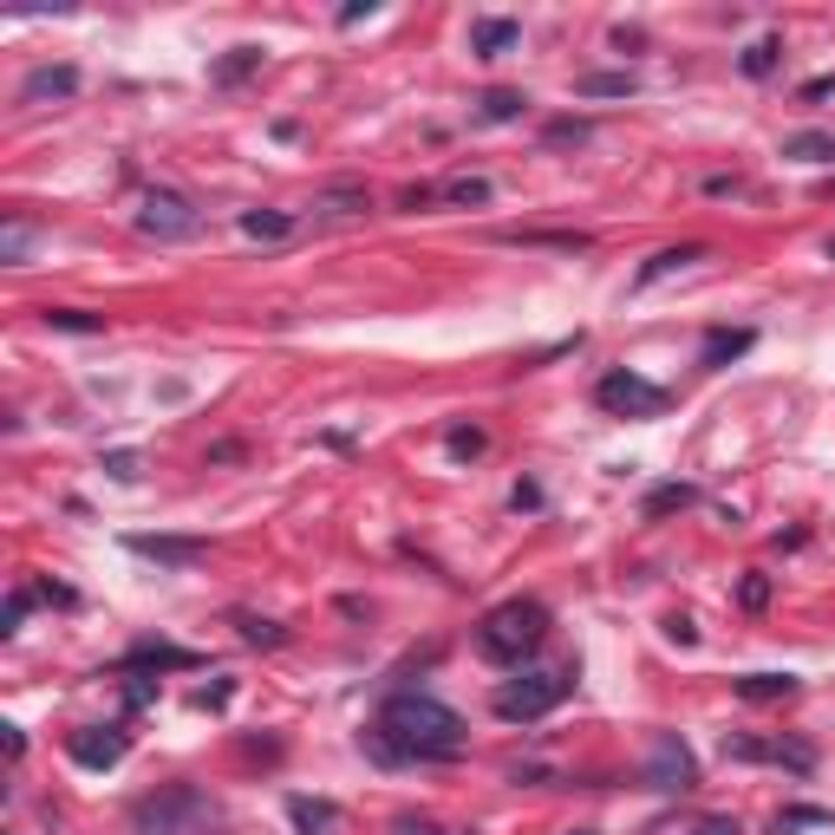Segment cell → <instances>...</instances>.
Masks as SVG:
<instances>
[{"instance_id": "cell-1", "label": "cell", "mask_w": 835, "mask_h": 835, "mask_svg": "<svg viewBox=\"0 0 835 835\" xmlns=\"http://www.w3.org/2000/svg\"><path fill=\"white\" fill-rule=\"evenodd\" d=\"M464 718L444 705V698L431 693H392L379 705V718L366 725V758L385 770L399 764H451V758H464Z\"/></svg>"}, {"instance_id": "cell-2", "label": "cell", "mask_w": 835, "mask_h": 835, "mask_svg": "<svg viewBox=\"0 0 835 835\" xmlns=\"http://www.w3.org/2000/svg\"><path fill=\"white\" fill-rule=\"evenodd\" d=\"M215 829H222V810L197 783H163V790L131 803V835H215Z\"/></svg>"}, {"instance_id": "cell-3", "label": "cell", "mask_w": 835, "mask_h": 835, "mask_svg": "<svg viewBox=\"0 0 835 835\" xmlns=\"http://www.w3.org/2000/svg\"><path fill=\"white\" fill-rule=\"evenodd\" d=\"M542 640H549V607L536 594H516V601L489 607L484 621H477V653H484L489 666H522Z\"/></svg>"}, {"instance_id": "cell-4", "label": "cell", "mask_w": 835, "mask_h": 835, "mask_svg": "<svg viewBox=\"0 0 835 835\" xmlns=\"http://www.w3.org/2000/svg\"><path fill=\"white\" fill-rule=\"evenodd\" d=\"M568 693H574V666H561V673H522V679H503L489 705H496V718H503V725H536V718H549Z\"/></svg>"}, {"instance_id": "cell-5", "label": "cell", "mask_w": 835, "mask_h": 835, "mask_svg": "<svg viewBox=\"0 0 835 835\" xmlns=\"http://www.w3.org/2000/svg\"><path fill=\"white\" fill-rule=\"evenodd\" d=\"M131 222H138L144 242H197L203 235V209L190 197H177V190H150Z\"/></svg>"}, {"instance_id": "cell-6", "label": "cell", "mask_w": 835, "mask_h": 835, "mask_svg": "<svg viewBox=\"0 0 835 835\" xmlns=\"http://www.w3.org/2000/svg\"><path fill=\"white\" fill-rule=\"evenodd\" d=\"M640 783H646V790H659V796H686V790L698 783V764H693V751H686V738H679V731H659V738H653Z\"/></svg>"}, {"instance_id": "cell-7", "label": "cell", "mask_w": 835, "mask_h": 835, "mask_svg": "<svg viewBox=\"0 0 835 835\" xmlns=\"http://www.w3.org/2000/svg\"><path fill=\"white\" fill-rule=\"evenodd\" d=\"M594 399H601V412H614V418H659L673 405L666 385H653V379H640V372H607V379L594 385Z\"/></svg>"}, {"instance_id": "cell-8", "label": "cell", "mask_w": 835, "mask_h": 835, "mask_svg": "<svg viewBox=\"0 0 835 835\" xmlns=\"http://www.w3.org/2000/svg\"><path fill=\"white\" fill-rule=\"evenodd\" d=\"M725 758L731 764H790L796 776L816 770V751L810 744H783V738H744V731H725Z\"/></svg>"}, {"instance_id": "cell-9", "label": "cell", "mask_w": 835, "mask_h": 835, "mask_svg": "<svg viewBox=\"0 0 835 835\" xmlns=\"http://www.w3.org/2000/svg\"><path fill=\"white\" fill-rule=\"evenodd\" d=\"M125 751H131V731H125V725H85V731L66 738V758L78 770H118Z\"/></svg>"}, {"instance_id": "cell-10", "label": "cell", "mask_w": 835, "mask_h": 835, "mask_svg": "<svg viewBox=\"0 0 835 835\" xmlns=\"http://www.w3.org/2000/svg\"><path fill=\"white\" fill-rule=\"evenodd\" d=\"M125 549L144 561H157V568H197L209 556L203 536H125Z\"/></svg>"}, {"instance_id": "cell-11", "label": "cell", "mask_w": 835, "mask_h": 835, "mask_svg": "<svg viewBox=\"0 0 835 835\" xmlns=\"http://www.w3.org/2000/svg\"><path fill=\"white\" fill-rule=\"evenodd\" d=\"M516 46H522V20H509V13L471 20V53H477V60H503V53H516Z\"/></svg>"}, {"instance_id": "cell-12", "label": "cell", "mask_w": 835, "mask_h": 835, "mask_svg": "<svg viewBox=\"0 0 835 835\" xmlns=\"http://www.w3.org/2000/svg\"><path fill=\"white\" fill-rule=\"evenodd\" d=\"M197 666V653H183V646H170V640H144L125 653V673L144 679V673H190Z\"/></svg>"}, {"instance_id": "cell-13", "label": "cell", "mask_w": 835, "mask_h": 835, "mask_svg": "<svg viewBox=\"0 0 835 835\" xmlns=\"http://www.w3.org/2000/svg\"><path fill=\"white\" fill-rule=\"evenodd\" d=\"M72 92H78V66H33L20 78V105H53Z\"/></svg>"}, {"instance_id": "cell-14", "label": "cell", "mask_w": 835, "mask_h": 835, "mask_svg": "<svg viewBox=\"0 0 835 835\" xmlns=\"http://www.w3.org/2000/svg\"><path fill=\"white\" fill-rule=\"evenodd\" d=\"M731 693L744 705H783V698L803 693V679L796 673H744V679H731Z\"/></svg>"}, {"instance_id": "cell-15", "label": "cell", "mask_w": 835, "mask_h": 835, "mask_svg": "<svg viewBox=\"0 0 835 835\" xmlns=\"http://www.w3.org/2000/svg\"><path fill=\"white\" fill-rule=\"evenodd\" d=\"M751 340H758L751 327H711V334H705V347H698V366H705V372H718V366L744 359V352H751Z\"/></svg>"}, {"instance_id": "cell-16", "label": "cell", "mask_w": 835, "mask_h": 835, "mask_svg": "<svg viewBox=\"0 0 835 835\" xmlns=\"http://www.w3.org/2000/svg\"><path fill=\"white\" fill-rule=\"evenodd\" d=\"M287 823L300 835H334L340 829V803H327V796H287Z\"/></svg>"}, {"instance_id": "cell-17", "label": "cell", "mask_w": 835, "mask_h": 835, "mask_svg": "<svg viewBox=\"0 0 835 835\" xmlns=\"http://www.w3.org/2000/svg\"><path fill=\"white\" fill-rule=\"evenodd\" d=\"M262 72V46H229L215 66H209V85H222V92H235L242 78H255Z\"/></svg>"}, {"instance_id": "cell-18", "label": "cell", "mask_w": 835, "mask_h": 835, "mask_svg": "<svg viewBox=\"0 0 835 835\" xmlns=\"http://www.w3.org/2000/svg\"><path fill=\"white\" fill-rule=\"evenodd\" d=\"M693 262H705V242H679V249H659L646 268H640V281L633 287H653V281H666V275H679V268H693Z\"/></svg>"}, {"instance_id": "cell-19", "label": "cell", "mask_w": 835, "mask_h": 835, "mask_svg": "<svg viewBox=\"0 0 835 835\" xmlns=\"http://www.w3.org/2000/svg\"><path fill=\"white\" fill-rule=\"evenodd\" d=\"M300 229V215H287V209H242V235H255V242H287Z\"/></svg>"}, {"instance_id": "cell-20", "label": "cell", "mask_w": 835, "mask_h": 835, "mask_svg": "<svg viewBox=\"0 0 835 835\" xmlns=\"http://www.w3.org/2000/svg\"><path fill=\"white\" fill-rule=\"evenodd\" d=\"M40 320L53 334H78V340H98L105 334V314H85V307H40Z\"/></svg>"}, {"instance_id": "cell-21", "label": "cell", "mask_w": 835, "mask_h": 835, "mask_svg": "<svg viewBox=\"0 0 835 835\" xmlns=\"http://www.w3.org/2000/svg\"><path fill=\"white\" fill-rule=\"evenodd\" d=\"M522 112H529V98L509 92V85H489L484 98H477V118H484V125H516Z\"/></svg>"}, {"instance_id": "cell-22", "label": "cell", "mask_w": 835, "mask_h": 835, "mask_svg": "<svg viewBox=\"0 0 835 835\" xmlns=\"http://www.w3.org/2000/svg\"><path fill=\"white\" fill-rule=\"evenodd\" d=\"M835 810H823V803H790V810H776L770 816V835H796V829H829Z\"/></svg>"}, {"instance_id": "cell-23", "label": "cell", "mask_w": 835, "mask_h": 835, "mask_svg": "<svg viewBox=\"0 0 835 835\" xmlns=\"http://www.w3.org/2000/svg\"><path fill=\"white\" fill-rule=\"evenodd\" d=\"M503 242H516V249H568V255H574V249H588V235H581V229H509Z\"/></svg>"}, {"instance_id": "cell-24", "label": "cell", "mask_w": 835, "mask_h": 835, "mask_svg": "<svg viewBox=\"0 0 835 835\" xmlns=\"http://www.w3.org/2000/svg\"><path fill=\"white\" fill-rule=\"evenodd\" d=\"M574 92H581V98H633L640 78H633V72H581Z\"/></svg>"}, {"instance_id": "cell-25", "label": "cell", "mask_w": 835, "mask_h": 835, "mask_svg": "<svg viewBox=\"0 0 835 835\" xmlns=\"http://www.w3.org/2000/svg\"><path fill=\"white\" fill-rule=\"evenodd\" d=\"M783 157H796V163H835V138L829 131H796V138H783Z\"/></svg>"}, {"instance_id": "cell-26", "label": "cell", "mask_w": 835, "mask_h": 835, "mask_svg": "<svg viewBox=\"0 0 835 835\" xmlns=\"http://www.w3.org/2000/svg\"><path fill=\"white\" fill-rule=\"evenodd\" d=\"M693 503H698L693 484H659V489H646V522H659V516H673V509H693Z\"/></svg>"}, {"instance_id": "cell-27", "label": "cell", "mask_w": 835, "mask_h": 835, "mask_svg": "<svg viewBox=\"0 0 835 835\" xmlns=\"http://www.w3.org/2000/svg\"><path fill=\"white\" fill-rule=\"evenodd\" d=\"M320 209L327 215H359V209H372V197H366V183H334V190H320Z\"/></svg>"}, {"instance_id": "cell-28", "label": "cell", "mask_w": 835, "mask_h": 835, "mask_svg": "<svg viewBox=\"0 0 835 835\" xmlns=\"http://www.w3.org/2000/svg\"><path fill=\"white\" fill-rule=\"evenodd\" d=\"M776 60H783V40H758V46L738 60V72H744V78H770V72H776Z\"/></svg>"}, {"instance_id": "cell-29", "label": "cell", "mask_w": 835, "mask_h": 835, "mask_svg": "<svg viewBox=\"0 0 835 835\" xmlns=\"http://www.w3.org/2000/svg\"><path fill=\"white\" fill-rule=\"evenodd\" d=\"M235 626H242V640H249V646H281V640H287V626L262 621V614H235Z\"/></svg>"}, {"instance_id": "cell-30", "label": "cell", "mask_w": 835, "mask_h": 835, "mask_svg": "<svg viewBox=\"0 0 835 835\" xmlns=\"http://www.w3.org/2000/svg\"><path fill=\"white\" fill-rule=\"evenodd\" d=\"M444 203L477 209V203H489V183H484V177H457V183H444Z\"/></svg>"}, {"instance_id": "cell-31", "label": "cell", "mask_w": 835, "mask_h": 835, "mask_svg": "<svg viewBox=\"0 0 835 835\" xmlns=\"http://www.w3.org/2000/svg\"><path fill=\"white\" fill-rule=\"evenodd\" d=\"M484 451H489L484 424H457V431H451V457H484Z\"/></svg>"}, {"instance_id": "cell-32", "label": "cell", "mask_w": 835, "mask_h": 835, "mask_svg": "<svg viewBox=\"0 0 835 835\" xmlns=\"http://www.w3.org/2000/svg\"><path fill=\"white\" fill-rule=\"evenodd\" d=\"M27 242H33V229H27V222H7V229H0V262L20 268V262H27Z\"/></svg>"}, {"instance_id": "cell-33", "label": "cell", "mask_w": 835, "mask_h": 835, "mask_svg": "<svg viewBox=\"0 0 835 835\" xmlns=\"http://www.w3.org/2000/svg\"><path fill=\"white\" fill-rule=\"evenodd\" d=\"M392 835H457V829H444L437 816H412L405 810V816H392Z\"/></svg>"}, {"instance_id": "cell-34", "label": "cell", "mask_w": 835, "mask_h": 835, "mask_svg": "<svg viewBox=\"0 0 835 835\" xmlns=\"http://www.w3.org/2000/svg\"><path fill=\"white\" fill-rule=\"evenodd\" d=\"M105 471H112L118 484H138V477H144V457H138V451H112V457H105Z\"/></svg>"}, {"instance_id": "cell-35", "label": "cell", "mask_w": 835, "mask_h": 835, "mask_svg": "<svg viewBox=\"0 0 835 835\" xmlns=\"http://www.w3.org/2000/svg\"><path fill=\"white\" fill-rule=\"evenodd\" d=\"M27 607H33V588H13V594H7V614H0V633H20Z\"/></svg>"}, {"instance_id": "cell-36", "label": "cell", "mask_w": 835, "mask_h": 835, "mask_svg": "<svg viewBox=\"0 0 835 835\" xmlns=\"http://www.w3.org/2000/svg\"><path fill=\"white\" fill-rule=\"evenodd\" d=\"M581 138H594L588 118H556V125H549V144H581Z\"/></svg>"}, {"instance_id": "cell-37", "label": "cell", "mask_w": 835, "mask_h": 835, "mask_svg": "<svg viewBox=\"0 0 835 835\" xmlns=\"http://www.w3.org/2000/svg\"><path fill=\"white\" fill-rule=\"evenodd\" d=\"M738 601H744L751 614H758V607H770V581H764V574H744V588H738Z\"/></svg>"}, {"instance_id": "cell-38", "label": "cell", "mask_w": 835, "mask_h": 835, "mask_svg": "<svg viewBox=\"0 0 835 835\" xmlns=\"http://www.w3.org/2000/svg\"><path fill=\"white\" fill-rule=\"evenodd\" d=\"M693 835H744V829H738V816H705Z\"/></svg>"}, {"instance_id": "cell-39", "label": "cell", "mask_w": 835, "mask_h": 835, "mask_svg": "<svg viewBox=\"0 0 835 835\" xmlns=\"http://www.w3.org/2000/svg\"><path fill=\"white\" fill-rule=\"evenodd\" d=\"M666 640H679V646H693V640H698V626L686 621V614H673V621H666Z\"/></svg>"}, {"instance_id": "cell-40", "label": "cell", "mask_w": 835, "mask_h": 835, "mask_svg": "<svg viewBox=\"0 0 835 835\" xmlns=\"http://www.w3.org/2000/svg\"><path fill=\"white\" fill-rule=\"evenodd\" d=\"M197 705H203V711H222V705H229V679H222V686H203Z\"/></svg>"}, {"instance_id": "cell-41", "label": "cell", "mask_w": 835, "mask_h": 835, "mask_svg": "<svg viewBox=\"0 0 835 835\" xmlns=\"http://www.w3.org/2000/svg\"><path fill=\"white\" fill-rule=\"evenodd\" d=\"M509 503H516V509H536V503H542V489H536V484H516V489H509Z\"/></svg>"}, {"instance_id": "cell-42", "label": "cell", "mask_w": 835, "mask_h": 835, "mask_svg": "<svg viewBox=\"0 0 835 835\" xmlns=\"http://www.w3.org/2000/svg\"><path fill=\"white\" fill-rule=\"evenodd\" d=\"M40 594H46V601H60V607H78V594H72V588H60V581H40Z\"/></svg>"}, {"instance_id": "cell-43", "label": "cell", "mask_w": 835, "mask_h": 835, "mask_svg": "<svg viewBox=\"0 0 835 835\" xmlns=\"http://www.w3.org/2000/svg\"><path fill=\"white\" fill-rule=\"evenodd\" d=\"M7 758H13V764L27 758V731H20V725H7Z\"/></svg>"}, {"instance_id": "cell-44", "label": "cell", "mask_w": 835, "mask_h": 835, "mask_svg": "<svg viewBox=\"0 0 835 835\" xmlns=\"http://www.w3.org/2000/svg\"><path fill=\"white\" fill-rule=\"evenodd\" d=\"M835 92V72H823V78H810V85H803V98H829Z\"/></svg>"}, {"instance_id": "cell-45", "label": "cell", "mask_w": 835, "mask_h": 835, "mask_svg": "<svg viewBox=\"0 0 835 835\" xmlns=\"http://www.w3.org/2000/svg\"><path fill=\"white\" fill-rule=\"evenodd\" d=\"M568 835H594V829H568Z\"/></svg>"}]
</instances>
